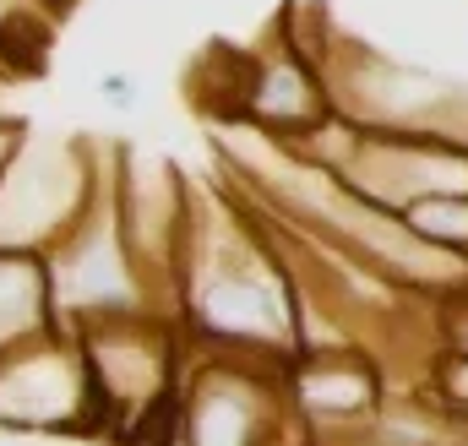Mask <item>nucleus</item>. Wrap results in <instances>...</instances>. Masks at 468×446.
Masks as SVG:
<instances>
[{
    "label": "nucleus",
    "mask_w": 468,
    "mask_h": 446,
    "mask_svg": "<svg viewBox=\"0 0 468 446\" xmlns=\"http://www.w3.org/2000/svg\"><path fill=\"white\" fill-rule=\"evenodd\" d=\"M44 278H49V316L71 337L99 322L142 316V311L169 316L120 234V218L110 207V164H104V186H99L93 207L71 223V234L55 250H44Z\"/></svg>",
    "instance_id": "f257e3e1"
},
{
    "label": "nucleus",
    "mask_w": 468,
    "mask_h": 446,
    "mask_svg": "<svg viewBox=\"0 0 468 446\" xmlns=\"http://www.w3.org/2000/svg\"><path fill=\"white\" fill-rule=\"evenodd\" d=\"M110 153L88 136H33L22 131L11 164L0 169V250L44 256L82 218L104 186Z\"/></svg>",
    "instance_id": "f03ea898"
},
{
    "label": "nucleus",
    "mask_w": 468,
    "mask_h": 446,
    "mask_svg": "<svg viewBox=\"0 0 468 446\" xmlns=\"http://www.w3.org/2000/svg\"><path fill=\"white\" fill-rule=\"evenodd\" d=\"M77 348H82L88 387H93V403H99V419H104L99 441H115L125 425L164 409L180 387L186 343H180L175 316L142 311V316L99 322V327L77 333Z\"/></svg>",
    "instance_id": "7ed1b4c3"
},
{
    "label": "nucleus",
    "mask_w": 468,
    "mask_h": 446,
    "mask_svg": "<svg viewBox=\"0 0 468 446\" xmlns=\"http://www.w3.org/2000/svg\"><path fill=\"white\" fill-rule=\"evenodd\" d=\"M0 430L5 436H82V441L104 436L88 365L71 333L49 327V333L0 348Z\"/></svg>",
    "instance_id": "20e7f679"
},
{
    "label": "nucleus",
    "mask_w": 468,
    "mask_h": 446,
    "mask_svg": "<svg viewBox=\"0 0 468 446\" xmlns=\"http://www.w3.org/2000/svg\"><path fill=\"white\" fill-rule=\"evenodd\" d=\"M327 120H333L327 77L311 60H300L278 33L256 49H239V93H234L229 125H250L283 147H300Z\"/></svg>",
    "instance_id": "39448f33"
},
{
    "label": "nucleus",
    "mask_w": 468,
    "mask_h": 446,
    "mask_svg": "<svg viewBox=\"0 0 468 446\" xmlns=\"http://www.w3.org/2000/svg\"><path fill=\"white\" fill-rule=\"evenodd\" d=\"M387 392V370L365 348H300L283 365V398L311 441L370 430Z\"/></svg>",
    "instance_id": "423d86ee"
},
{
    "label": "nucleus",
    "mask_w": 468,
    "mask_h": 446,
    "mask_svg": "<svg viewBox=\"0 0 468 446\" xmlns=\"http://www.w3.org/2000/svg\"><path fill=\"white\" fill-rule=\"evenodd\" d=\"M49 278H44V256H22V250H0V348L22 343L33 333H49Z\"/></svg>",
    "instance_id": "0eeeda50"
},
{
    "label": "nucleus",
    "mask_w": 468,
    "mask_h": 446,
    "mask_svg": "<svg viewBox=\"0 0 468 446\" xmlns=\"http://www.w3.org/2000/svg\"><path fill=\"white\" fill-rule=\"evenodd\" d=\"M403 228L414 239H425L431 250L452 256L468 267V191H447V196H420L409 207H398Z\"/></svg>",
    "instance_id": "6e6552de"
},
{
    "label": "nucleus",
    "mask_w": 468,
    "mask_h": 446,
    "mask_svg": "<svg viewBox=\"0 0 468 446\" xmlns=\"http://www.w3.org/2000/svg\"><path fill=\"white\" fill-rule=\"evenodd\" d=\"M436 348L468 354V283L447 289V294L436 300Z\"/></svg>",
    "instance_id": "1a4fd4ad"
},
{
    "label": "nucleus",
    "mask_w": 468,
    "mask_h": 446,
    "mask_svg": "<svg viewBox=\"0 0 468 446\" xmlns=\"http://www.w3.org/2000/svg\"><path fill=\"white\" fill-rule=\"evenodd\" d=\"M99 99H104L115 114H136V104H142V82H136L131 71L110 66V71H99Z\"/></svg>",
    "instance_id": "9d476101"
},
{
    "label": "nucleus",
    "mask_w": 468,
    "mask_h": 446,
    "mask_svg": "<svg viewBox=\"0 0 468 446\" xmlns=\"http://www.w3.org/2000/svg\"><path fill=\"white\" fill-rule=\"evenodd\" d=\"M22 131H27L22 120H5V114H0V169L11 164V153H16V142H22Z\"/></svg>",
    "instance_id": "9b49d317"
},
{
    "label": "nucleus",
    "mask_w": 468,
    "mask_h": 446,
    "mask_svg": "<svg viewBox=\"0 0 468 446\" xmlns=\"http://www.w3.org/2000/svg\"><path fill=\"white\" fill-rule=\"evenodd\" d=\"M311 446H381V441H370V430H354V436H322Z\"/></svg>",
    "instance_id": "f8f14e48"
}]
</instances>
